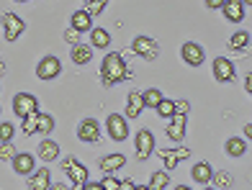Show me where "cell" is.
<instances>
[{"label":"cell","instance_id":"obj_1","mask_svg":"<svg viewBox=\"0 0 252 190\" xmlns=\"http://www.w3.org/2000/svg\"><path fill=\"white\" fill-rule=\"evenodd\" d=\"M129 77H134V70L124 62V57H121L119 52H111V54H106V57H103L100 80H103V85H106V87L119 85V82H124V80H129Z\"/></svg>","mask_w":252,"mask_h":190},{"label":"cell","instance_id":"obj_2","mask_svg":"<svg viewBox=\"0 0 252 190\" xmlns=\"http://www.w3.org/2000/svg\"><path fill=\"white\" fill-rule=\"evenodd\" d=\"M13 113L24 121L26 116H33V113H39V98L36 95H31V93H18L13 95Z\"/></svg>","mask_w":252,"mask_h":190},{"label":"cell","instance_id":"obj_3","mask_svg":"<svg viewBox=\"0 0 252 190\" xmlns=\"http://www.w3.org/2000/svg\"><path fill=\"white\" fill-rule=\"evenodd\" d=\"M134 149H136V160H147L155 152V134L150 129H139L134 134Z\"/></svg>","mask_w":252,"mask_h":190},{"label":"cell","instance_id":"obj_4","mask_svg":"<svg viewBox=\"0 0 252 190\" xmlns=\"http://www.w3.org/2000/svg\"><path fill=\"white\" fill-rule=\"evenodd\" d=\"M211 72L216 77V82H232L237 77V67L229 57H216L214 64H211Z\"/></svg>","mask_w":252,"mask_h":190},{"label":"cell","instance_id":"obj_5","mask_svg":"<svg viewBox=\"0 0 252 190\" xmlns=\"http://www.w3.org/2000/svg\"><path fill=\"white\" fill-rule=\"evenodd\" d=\"M24 28H26L24 21H21L13 10H5L3 13V39L5 41H16L21 33H24Z\"/></svg>","mask_w":252,"mask_h":190},{"label":"cell","instance_id":"obj_6","mask_svg":"<svg viewBox=\"0 0 252 190\" xmlns=\"http://www.w3.org/2000/svg\"><path fill=\"white\" fill-rule=\"evenodd\" d=\"M62 72V62L54 57V54H47L39 64H36V75H39V80H54V77H60Z\"/></svg>","mask_w":252,"mask_h":190},{"label":"cell","instance_id":"obj_7","mask_svg":"<svg viewBox=\"0 0 252 190\" xmlns=\"http://www.w3.org/2000/svg\"><path fill=\"white\" fill-rule=\"evenodd\" d=\"M131 49H134V54H139V57H144V59H157L159 44L155 39H150V36H134Z\"/></svg>","mask_w":252,"mask_h":190},{"label":"cell","instance_id":"obj_8","mask_svg":"<svg viewBox=\"0 0 252 190\" xmlns=\"http://www.w3.org/2000/svg\"><path fill=\"white\" fill-rule=\"evenodd\" d=\"M62 170H64V175H67V177H72V188H75V185H85V183H88V167H83L75 157L62 160Z\"/></svg>","mask_w":252,"mask_h":190},{"label":"cell","instance_id":"obj_9","mask_svg":"<svg viewBox=\"0 0 252 190\" xmlns=\"http://www.w3.org/2000/svg\"><path fill=\"white\" fill-rule=\"evenodd\" d=\"M180 57H183V62L190 64V67H201L206 62L203 47L196 44V41H186V44H183V47H180Z\"/></svg>","mask_w":252,"mask_h":190},{"label":"cell","instance_id":"obj_10","mask_svg":"<svg viewBox=\"0 0 252 190\" xmlns=\"http://www.w3.org/2000/svg\"><path fill=\"white\" fill-rule=\"evenodd\" d=\"M106 129H108V136L113 141H124L126 136H129V124H126V118L119 116V113H111L106 118Z\"/></svg>","mask_w":252,"mask_h":190},{"label":"cell","instance_id":"obj_11","mask_svg":"<svg viewBox=\"0 0 252 190\" xmlns=\"http://www.w3.org/2000/svg\"><path fill=\"white\" fill-rule=\"evenodd\" d=\"M77 136L83 139L85 144H95V141L100 139L98 121H95V118H83V121H80V126H77Z\"/></svg>","mask_w":252,"mask_h":190},{"label":"cell","instance_id":"obj_12","mask_svg":"<svg viewBox=\"0 0 252 190\" xmlns=\"http://www.w3.org/2000/svg\"><path fill=\"white\" fill-rule=\"evenodd\" d=\"M188 113H175L173 118H170V124H167V129H165V134H167V139H173V141H183L186 139V118Z\"/></svg>","mask_w":252,"mask_h":190},{"label":"cell","instance_id":"obj_13","mask_svg":"<svg viewBox=\"0 0 252 190\" xmlns=\"http://www.w3.org/2000/svg\"><path fill=\"white\" fill-rule=\"evenodd\" d=\"M221 13H224V18L229 21V24H242L245 16H247L242 0H226V5L221 8Z\"/></svg>","mask_w":252,"mask_h":190},{"label":"cell","instance_id":"obj_14","mask_svg":"<svg viewBox=\"0 0 252 190\" xmlns=\"http://www.w3.org/2000/svg\"><path fill=\"white\" fill-rule=\"evenodd\" d=\"M29 190H52V172L49 167H39L29 177Z\"/></svg>","mask_w":252,"mask_h":190},{"label":"cell","instance_id":"obj_15","mask_svg":"<svg viewBox=\"0 0 252 190\" xmlns=\"http://www.w3.org/2000/svg\"><path fill=\"white\" fill-rule=\"evenodd\" d=\"M144 108H147V106H144V95H142V93L131 90L129 95H126V113H124L126 118H139Z\"/></svg>","mask_w":252,"mask_h":190},{"label":"cell","instance_id":"obj_16","mask_svg":"<svg viewBox=\"0 0 252 190\" xmlns=\"http://www.w3.org/2000/svg\"><path fill=\"white\" fill-rule=\"evenodd\" d=\"M70 26L77 31V33H88V31H93V16L88 13V10H75V13L70 16Z\"/></svg>","mask_w":252,"mask_h":190},{"label":"cell","instance_id":"obj_17","mask_svg":"<svg viewBox=\"0 0 252 190\" xmlns=\"http://www.w3.org/2000/svg\"><path fill=\"white\" fill-rule=\"evenodd\" d=\"M159 157H162L165 170H175V167L180 164V160L190 157V152L188 149H162V152H159Z\"/></svg>","mask_w":252,"mask_h":190},{"label":"cell","instance_id":"obj_18","mask_svg":"<svg viewBox=\"0 0 252 190\" xmlns=\"http://www.w3.org/2000/svg\"><path fill=\"white\" fill-rule=\"evenodd\" d=\"M124 164H126V157H124V154H106V157L98 160V167H100L103 175L116 172V170H121Z\"/></svg>","mask_w":252,"mask_h":190},{"label":"cell","instance_id":"obj_19","mask_svg":"<svg viewBox=\"0 0 252 190\" xmlns=\"http://www.w3.org/2000/svg\"><path fill=\"white\" fill-rule=\"evenodd\" d=\"M33 164H36V157H31L29 152H18V157L13 160V170L18 175H33Z\"/></svg>","mask_w":252,"mask_h":190},{"label":"cell","instance_id":"obj_20","mask_svg":"<svg viewBox=\"0 0 252 190\" xmlns=\"http://www.w3.org/2000/svg\"><path fill=\"white\" fill-rule=\"evenodd\" d=\"M190 177H193L196 183H201V185L211 183V180H214L211 164H209V162H196V164H193V170H190Z\"/></svg>","mask_w":252,"mask_h":190},{"label":"cell","instance_id":"obj_21","mask_svg":"<svg viewBox=\"0 0 252 190\" xmlns=\"http://www.w3.org/2000/svg\"><path fill=\"white\" fill-rule=\"evenodd\" d=\"M57 157H60V144H57L54 139H44V141L39 144V160L54 162Z\"/></svg>","mask_w":252,"mask_h":190},{"label":"cell","instance_id":"obj_22","mask_svg":"<svg viewBox=\"0 0 252 190\" xmlns=\"http://www.w3.org/2000/svg\"><path fill=\"white\" fill-rule=\"evenodd\" d=\"M224 149H226V154L229 157H245V152H247V141L242 139V136H229L226 139V144H224Z\"/></svg>","mask_w":252,"mask_h":190},{"label":"cell","instance_id":"obj_23","mask_svg":"<svg viewBox=\"0 0 252 190\" xmlns=\"http://www.w3.org/2000/svg\"><path fill=\"white\" fill-rule=\"evenodd\" d=\"M90 47L93 49H108L111 47V33L106 31V28H93L90 31Z\"/></svg>","mask_w":252,"mask_h":190},{"label":"cell","instance_id":"obj_24","mask_svg":"<svg viewBox=\"0 0 252 190\" xmlns=\"http://www.w3.org/2000/svg\"><path fill=\"white\" fill-rule=\"evenodd\" d=\"M70 57L75 64H88L90 59H93V47H85V44H75L72 52H70Z\"/></svg>","mask_w":252,"mask_h":190},{"label":"cell","instance_id":"obj_25","mask_svg":"<svg viewBox=\"0 0 252 190\" xmlns=\"http://www.w3.org/2000/svg\"><path fill=\"white\" fill-rule=\"evenodd\" d=\"M167 183H170L167 170H157V172L150 175V183H147V185H150V190H165Z\"/></svg>","mask_w":252,"mask_h":190},{"label":"cell","instance_id":"obj_26","mask_svg":"<svg viewBox=\"0 0 252 190\" xmlns=\"http://www.w3.org/2000/svg\"><path fill=\"white\" fill-rule=\"evenodd\" d=\"M142 95H144V106H147V108H152V110H155L159 103H162V100H165V95L159 93L157 87H147V90H144Z\"/></svg>","mask_w":252,"mask_h":190},{"label":"cell","instance_id":"obj_27","mask_svg":"<svg viewBox=\"0 0 252 190\" xmlns=\"http://www.w3.org/2000/svg\"><path fill=\"white\" fill-rule=\"evenodd\" d=\"M155 113L162 116V118H173V116L178 113V103H175V100H170V98H165L162 103L155 108Z\"/></svg>","mask_w":252,"mask_h":190},{"label":"cell","instance_id":"obj_28","mask_svg":"<svg viewBox=\"0 0 252 190\" xmlns=\"http://www.w3.org/2000/svg\"><path fill=\"white\" fill-rule=\"evenodd\" d=\"M247 44H250V31H237L229 36V47L232 49H245Z\"/></svg>","mask_w":252,"mask_h":190},{"label":"cell","instance_id":"obj_29","mask_svg":"<svg viewBox=\"0 0 252 190\" xmlns=\"http://www.w3.org/2000/svg\"><path fill=\"white\" fill-rule=\"evenodd\" d=\"M232 175H229L226 170H219V172H214V188H219V190H224V188H232Z\"/></svg>","mask_w":252,"mask_h":190},{"label":"cell","instance_id":"obj_30","mask_svg":"<svg viewBox=\"0 0 252 190\" xmlns=\"http://www.w3.org/2000/svg\"><path fill=\"white\" fill-rule=\"evenodd\" d=\"M21 129H24L26 136H31V134H39V113L26 116V118H24V124H21Z\"/></svg>","mask_w":252,"mask_h":190},{"label":"cell","instance_id":"obj_31","mask_svg":"<svg viewBox=\"0 0 252 190\" xmlns=\"http://www.w3.org/2000/svg\"><path fill=\"white\" fill-rule=\"evenodd\" d=\"M52 131H54V118H52L49 113H39V134L49 136Z\"/></svg>","mask_w":252,"mask_h":190},{"label":"cell","instance_id":"obj_32","mask_svg":"<svg viewBox=\"0 0 252 190\" xmlns=\"http://www.w3.org/2000/svg\"><path fill=\"white\" fill-rule=\"evenodd\" d=\"M18 157V152L13 147V141H3V147H0V160L3 162H13Z\"/></svg>","mask_w":252,"mask_h":190},{"label":"cell","instance_id":"obj_33","mask_svg":"<svg viewBox=\"0 0 252 190\" xmlns=\"http://www.w3.org/2000/svg\"><path fill=\"white\" fill-rule=\"evenodd\" d=\"M121 177H116L113 172H108V175H103V180H100V185L106 188V190H121Z\"/></svg>","mask_w":252,"mask_h":190},{"label":"cell","instance_id":"obj_34","mask_svg":"<svg viewBox=\"0 0 252 190\" xmlns=\"http://www.w3.org/2000/svg\"><path fill=\"white\" fill-rule=\"evenodd\" d=\"M108 0H93V3H85V10L90 16H100L103 13V8H106Z\"/></svg>","mask_w":252,"mask_h":190},{"label":"cell","instance_id":"obj_35","mask_svg":"<svg viewBox=\"0 0 252 190\" xmlns=\"http://www.w3.org/2000/svg\"><path fill=\"white\" fill-rule=\"evenodd\" d=\"M0 134H3V136H0L3 141H13V136H16V129L10 126L8 121H3V124H0Z\"/></svg>","mask_w":252,"mask_h":190},{"label":"cell","instance_id":"obj_36","mask_svg":"<svg viewBox=\"0 0 252 190\" xmlns=\"http://www.w3.org/2000/svg\"><path fill=\"white\" fill-rule=\"evenodd\" d=\"M77 36H80V33H77V31L72 28V26H70V28L64 31V41H67V44H72V47L77 44Z\"/></svg>","mask_w":252,"mask_h":190},{"label":"cell","instance_id":"obj_37","mask_svg":"<svg viewBox=\"0 0 252 190\" xmlns=\"http://www.w3.org/2000/svg\"><path fill=\"white\" fill-rule=\"evenodd\" d=\"M226 5V0H206V8H211V10H221Z\"/></svg>","mask_w":252,"mask_h":190},{"label":"cell","instance_id":"obj_38","mask_svg":"<svg viewBox=\"0 0 252 190\" xmlns=\"http://www.w3.org/2000/svg\"><path fill=\"white\" fill-rule=\"evenodd\" d=\"M188 110H190L188 100H178V113H188Z\"/></svg>","mask_w":252,"mask_h":190},{"label":"cell","instance_id":"obj_39","mask_svg":"<svg viewBox=\"0 0 252 190\" xmlns=\"http://www.w3.org/2000/svg\"><path fill=\"white\" fill-rule=\"evenodd\" d=\"M80 190H106V188H103L100 183H85V185L80 188Z\"/></svg>","mask_w":252,"mask_h":190},{"label":"cell","instance_id":"obj_40","mask_svg":"<svg viewBox=\"0 0 252 190\" xmlns=\"http://www.w3.org/2000/svg\"><path fill=\"white\" fill-rule=\"evenodd\" d=\"M245 90H247V93L252 95V72H250V75L245 77Z\"/></svg>","mask_w":252,"mask_h":190},{"label":"cell","instance_id":"obj_41","mask_svg":"<svg viewBox=\"0 0 252 190\" xmlns=\"http://www.w3.org/2000/svg\"><path fill=\"white\" fill-rule=\"evenodd\" d=\"M52 190H75V188L64 185V183H52Z\"/></svg>","mask_w":252,"mask_h":190},{"label":"cell","instance_id":"obj_42","mask_svg":"<svg viewBox=\"0 0 252 190\" xmlns=\"http://www.w3.org/2000/svg\"><path fill=\"white\" fill-rule=\"evenodd\" d=\"M136 185H134V180H124L121 183V190H134Z\"/></svg>","mask_w":252,"mask_h":190},{"label":"cell","instance_id":"obj_43","mask_svg":"<svg viewBox=\"0 0 252 190\" xmlns=\"http://www.w3.org/2000/svg\"><path fill=\"white\" fill-rule=\"evenodd\" d=\"M245 136L252 141V124H247V126H245Z\"/></svg>","mask_w":252,"mask_h":190},{"label":"cell","instance_id":"obj_44","mask_svg":"<svg viewBox=\"0 0 252 190\" xmlns=\"http://www.w3.org/2000/svg\"><path fill=\"white\" fill-rule=\"evenodd\" d=\"M134 190H150V185H136Z\"/></svg>","mask_w":252,"mask_h":190},{"label":"cell","instance_id":"obj_45","mask_svg":"<svg viewBox=\"0 0 252 190\" xmlns=\"http://www.w3.org/2000/svg\"><path fill=\"white\" fill-rule=\"evenodd\" d=\"M175 190H190L188 185H175Z\"/></svg>","mask_w":252,"mask_h":190},{"label":"cell","instance_id":"obj_46","mask_svg":"<svg viewBox=\"0 0 252 190\" xmlns=\"http://www.w3.org/2000/svg\"><path fill=\"white\" fill-rule=\"evenodd\" d=\"M203 190H219V188H214V185H206Z\"/></svg>","mask_w":252,"mask_h":190},{"label":"cell","instance_id":"obj_47","mask_svg":"<svg viewBox=\"0 0 252 190\" xmlns=\"http://www.w3.org/2000/svg\"><path fill=\"white\" fill-rule=\"evenodd\" d=\"M242 3H245V5H252V0H242Z\"/></svg>","mask_w":252,"mask_h":190},{"label":"cell","instance_id":"obj_48","mask_svg":"<svg viewBox=\"0 0 252 190\" xmlns=\"http://www.w3.org/2000/svg\"><path fill=\"white\" fill-rule=\"evenodd\" d=\"M16 3H29V0H16Z\"/></svg>","mask_w":252,"mask_h":190},{"label":"cell","instance_id":"obj_49","mask_svg":"<svg viewBox=\"0 0 252 190\" xmlns=\"http://www.w3.org/2000/svg\"><path fill=\"white\" fill-rule=\"evenodd\" d=\"M85 3H93V0H85Z\"/></svg>","mask_w":252,"mask_h":190}]
</instances>
